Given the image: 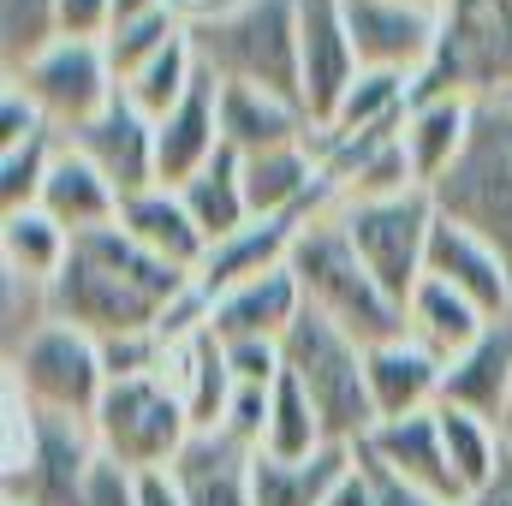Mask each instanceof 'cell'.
Segmentation results:
<instances>
[{"mask_svg":"<svg viewBox=\"0 0 512 506\" xmlns=\"http://www.w3.org/2000/svg\"><path fill=\"white\" fill-rule=\"evenodd\" d=\"M0 316H6V328H0V346L6 352H18L30 334H42L48 322H54V292H48V280H30V274H0Z\"/></svg>","mask_w":512,"mask_h":506,"instance_id":"37","label":"cell"},{"mask_svg":"<svg viewBox=\"0 0 512 506\" xmlns=\"http://www.w3.org/2000/svg\"><path fill=\"white\" fill-rule=\"evenodd\" d=\"M465 506H512V441H507V453H501V465H495V477H489Z\"/></svg>","mask_w":512,"mask_h":506,"instance_id":"45","label":"cell"},{"mask_svg":"<svg viewBox=\"0 0 512 506\" xmlns=\"http://www.w3.org/2000/svg\"><path fill=\"white\" fill-rule=\"evenodd\" d=\"M358 471L370 477L376 506H453V501H441V495H429V489H417V483H405V477H393V471H387V465H376L370 453H358Z\"/></svg>","mask_w":512,"mask_h":506,"instance_id":"43","label":"cell"},{"mask_svg":"<svg viewBox=\"0 0 512 506\" xmlns=\"http://www.w3.org/2000/svg\"><path fill=\"white\" fill-rule=\"evenodd\" d=\"M108 30H114V0H60V36L108 42Z\"/></svg>","mask_w":512,"mask_h":506,"instance_id":"42","label":"cell"},{"mask_svg":"<svg viewBox=\"0 0 512 506\" xmlns=\"http://www.w3.org/2000/svg\"><path fill=\"white\" fill-rule=\"evenodd\" d=\"M36 209L48 215V221H60L72 239H84V233H96V227H114L120 221V191L60 137V155H54V167H48V179H42V197H36Z\"/></svg>","mask_w":512,"mask_h":506,"instance_id":"22","label":"cell"},{"mask_svg":"<svg viewBox=\"0 0 512 506\" xmlns=\"http://www.w3.org/2000/svg\"><path fill=\"white\" fill-rule=\"evenodd\" d=\"M352 251L364 256V268L382 280V292L405 310L411 292L429 274V233L441 221L435 191H405V197H382V203H340L334 209Z\"/></svg>","mask_w":512,"mask_h":506,"instance_id":"7","label":"cell"},{"mask_svg":"<svg viewBox=\"0 0 512 506\" xmlns=\"http://www.w3.org/2000/svg\"><path fill=\"white\" fill-rule=\"evenodd\" d=\"M137 506H185L179 477H173V471H143V477H137Z\"/></svg>","mask_w":512,"mask_h":506,"instance_id":"44","label":"cell"},{"mask_svg":"<svg viewBox=\"0 0 512 506\" xmlns=\"http://www.w3.org/2000/svg\"><path fill=\"white\" fill-rule=\"evenodd\" d=\"M221 149H227L221 143V78L215 72H197V84L185 90V102L155 126V173H161L167 191H179Z\"/></svg>","mask_w":512,"mask_h":506,"instance_id":"14","label":"cell"},{"mask_svg":"<svg viewBox=\"0 0 512 506\" xmlns=\"http://www.w3.org/2000/svg\"><path fill=\"white\" fill-rule=\"evenodd\" d=\"M441 405L471 411V417L507 429V417H512V322H489V334L447 364Z\"/></svg>","mask_w":512,"mask_h":506,"instance_id":"17","label":"cell"},{"mask_svg":"<svg viewBox=\"0 0 512 506\" xmlns=\"http://www.w3.org/2000/svg\"><path fill=\"white\" fill-rule=\"evenodd\" d=\"M405 6H435V12H441V0H405Z\"/></svg>","mask_w":512,"mask_h":506,"instance_id":"49","label":"cell"},{"mask_svg":"<svg viewBox=\"0 0 512 506\" xmlns=\"http://www.w3.org/2000/svg\"><path fill=\"white\" fill-rule=\"evenodd\" d=\"M358 72L364 66H358L340 0H298V84H304V114L316 131L334 120V108L346 102Z\"/></svg>","mask_w":512,"mask_h":506,"instance_id":"11","label":"cell"},{"mask_svg":"<svg viewBox=\"0 0 512 506\" xmlns=\"http://www.w3.org/2000/svg\"><path fill=\"white\" fill-rule=\"evenodd\" d=\"M185 506H256L251 501V447H239L233 435L209 429L191 435V447L173 465Z\"/></svg>","mask_w":512,"mask_h":506,"instance_id":"25","label":"cell"},{"mask_svg":"<svg viewBox=\"0 0 512 506\" xmlns=\"http://www.w3.org/2000/svg\"><path fill=\"white\" fill-rule=\"evenodd\" d=\"M227 346V364L239 387H274V376L286 370V352L280 340H221Z\"/></svg>","mask_w":512,"mask_h":506,"instance_id":"38","label":"cell"},{"mask_svg":"<svg viewBox=\"0 0 512 506\" xmlns=\"http://www.w3.org/2000/svg\"><path fill=\"white\" fill-rule=\"evenodd\" d=\"M84 506H137V471H126L108 453H96V465L84 477Z\"/></svg>","mask_w":512,"mask_h":506,"instance_id":"40","label":"cell"},{"mask_svg":"<svg viewBox=\"0 0 512 506\" xmlns=\"http://www.w3.org/2000/svg\"><path fill=\"white\" fill-rule=\"evenodd\" d=\"M435 203H441V215L483 233L512 268V114L501 102L477 108V131H471L459 167L435 185Z\"/></svg>","mask_w":512,"mask_h":506,"instance_id":"6","label":"cell"},{"mask_svg":"<svg viewBox=\"0 0 512 506\" xmlns=\"http://www.w3.org/2000/svg\"><path fill=\"white\" fill-rule=\"evenodd\" d=\"M120 227H126L143 251H155L161 262H173V268H185V274H197L203 256H209L203 227L191 221L185 197L167 191V185H149V191L126 197V203H120Z\"/></svg>","mask_w":512,"mask_h":506,"instance_id":"24","label":"cell"},{"mask_svg":"<svg viewBox=\"0 0 512 506\" xmlns=\"http://www.w3.org/2000/svg\"><path fill=\"white\" fill-rule=\"evenodd\" d=\"M358 447H322L310 459H274V453H251V501L256 506H328L334 489L352 477Z\"/></svg>","mask_w":512,"mask_h":506,"instance_id":"23","label":"cell"},{"mask_svg":"<svg viewBox=\"0 0 512 506\" xmlns=\"http://www.w3.org/2000/svg\"><path fill=\"white\" fill-rule=\"evenodd\" d=\"M197 72H203V66H197V48H191V36H179V42H173V48H161L137 78L120 84V96H126L149 126H161V120L185 102V90L197 84Z\"/></svg>","mask_w":512,"mask_h":506,"instance_id":"32","label":"cell"},{"mask_svg":"<svg viewBox=\"0 0 512 506\" xmlns=\"http://www.w3.org/2000/svg\"><path fill=\"white\" fill-rule=\"evenodd\" d=\"M304 316V286L292 268H268L245 286L221 292L209 310L215 340H286V328Z\"/></svg>","mask_w":512,"mask_h":506,"instance_id":"18","label":"cell"},{"mask_svg":"<svg viewBox=\"0 0 512 506\" xmlns=\"http://www.w3.org/2000/svg\"><path fill=\"white\" fill-rule=\"evenodd\" d=\"M221 435H233L239 447L262 453V435H268V387H233L227 417H221Z\"/></svg>","mask_w":512,"mask_h":506,"instance_id":"39","label":"cell"},{"mask_svg":"<svg viewBox=\"0 0 512 506\" xmlns=\"http://www.w3.org/2000/svg\"><path fill=\"white\" fill-rule=\"evenodd\" d=\"M6 387L48 417H78L90 423L102 393H108V364H102V340H90L72 322H48L42 334H30L18 352H6Z\"/></svg>","mask_w":512,"mask_h":506,"instance_id":"5","label":"cell"},{"mask_svg":"<svg viewBox=\"0 0 512 506\" xmlns=\"http://www.w3.org/2000/svg\"><path fill=\"white\" fill-rule=\"evenodd\" d=\"M185 36V18H179V6H161V12H143V18H126V24H114L108 30V66H114V78L126 84V78H137L161 48H173Z\"/></svg>","mask_w":512,"mask_h":506,"instance_id":"34","label":"cell"},{"mask_svg":"<svg viewBox=\"0 0 512 506\" xmlns=\"http://www.w3.org/2000/svg\"><path fill=\"white\" fill-rule=\"evenodd\" d=\"M310 114L304 102H286L274 90L256 84H221V143L239 155H262V149H286V143H310Z\"/></svg>","mask_w":512,"mask_h":506,"instance_id":"20","label":"cell"},{"mask_svg":"<svg viewBox=\"0 0 512 506\" xmlns=\"http://www.w3.org/2000/svg\"><path fill=\"white\" fill-rule=\"evenodd\" d=\"M66 143L120 191V203L137 197V191H149V185H161V173H155V126L131 108L126 96L108 114H96L90 126H78Z\"/></svg>","mask_w":512,"mask_h":506,"instance_id":"13","label":"cell"},{"mask_svg":"<svg viewBox=\"0 0 512 506\" xmlns=\"http://www.w3.org/2000/svg\"><path fill=\"white\" fill-rule=\"evenodd\" d=\"M72 256V233L60 221H48L42 209H12L0 215V262L12 274H30V280H54Z\"/></svg>","mask_w":512,"mask_h":506,"instance_id":"30","label":"cell"},{"mask_svg":"<svg viewBox=\"0 0 512 506\" xmlns=\"http://www.w3.org/2000/svg\"><path fill=\"white\" fill-rule=\"evenodd\" d=\"M197 66L221 84H256L286 102H304L298 84V0H239L209 24H185Z\"/></svg>","mask_w":512,"mask_h":506,"instance_id":"2","label":"cell"},{"mask_svg":"<svg viewBox=\"0 0 512 506\" xmlns=\"http://www.w3.org/2000/svg\"><path fill=\"white\" fill-rule=\"evenodd\" d=\"M501 435H507V441H512V417H507V429H501Z\"/></svg>","mask_w":512,"mask_h":506,"instance_id":"50","label":"cell"},{"mask_svg":"<svg viewBox=\"0 0 512 506\" xmlns=\"http://www.w3.org/2000/svg\"><path fill=\"white\" fill-rule=\"evenodd\" d=\"M36 131H54L42 120V108L18 90V84H6L0 90V149H12V143H30Z\"/></svg>","mask_w":512,"mask_h":506,"instance_id":"41","label":"cell"},{"mask_svg":"<svg viewBox=\"0 0 512 506\" xmlns=\"http://www.w3.org/2000/svg\"><path fill=\"white\" fill-rule=\"evenodd\" d=\"M6 84H18L60 137H72L78 126H90L96 114H108L120 102V78L108 66V48L102 42H72V36L48 42L30 66L6 72Z\"/></svg>","mask_w":512,"mask_h":506,"instance_id":"8","label":"cell"},{"mask_svg":"<svg viewBox=\"0 0 512 506\" xmlns=\"http://www.w3.org/2000/svg\"><path fill=\"white\" fill-rule=\"evenodd\" d=\"M477 108H483V96H459V90L411 102V114H405V155H411L423 191H435L459 167V155H465V143L477 131Z\"/></svg>","mask_w":512,"mask_h":506,"instance_id":"19","label":"cell"},{"mask_svg":"<svg viewBox=\"0 0 512 506\" xmlns=\"http://www.w3.org/2000/svg\"><path fill=\"white\" fill-rule=\"evenodd\" d=\"M405 334H411L417 346H429L441 364H453L459 352H471V346L489 334V316H483L477 304H465L453 286H441V280L423 274V286H417L411 304H405Z\"/></svg>","mask_w":512,"mask_h":506,"instance_id":"26","label":"cell"},{"mask_svg":"<svg viewBox=\"0 0 512 506\" xmlns=\"http://www.w3.org/2000/svg\"><path fill=\"white\" fill-rule=\"evenodd\" d=\"M358 453H370L376 465H387L393 477L441 495V501L465 506V483L459 471L447 465V447H441V423L435 411H417V417H399V423H376L370 441H358Z\"/></svg>","mask_w":512,"mask_h":506,"instance_id":"15","label":"cell"},{"mask_svg":"<svg viewBox=\"0 0 512 506\" xmlns=\"http://www.w3.org/2000/svg\"><path fill=\"white\" fill-rule=\"evenodd\" d=\"M489 102H501V108H507V114H512V84H507V90H501V96H489Z\"/></svg>","mask_w":512,"mask_h":506,"instance_id":"48","label":"cell"},{"mask_svg":"<svg viewBox=\"0 0 512 506\" xmlns=\"http://www.w3.org/2000/svg\"><path fill=\"white\" fill-rule=\"evenodd\" d=\"M280 352H286V370L304 381V393H310V405H316V417H322V435H328L334 447L370 441V429H376L370 370H364V346H358L346 328H334L322 310L304 304V316L286 328Z\"/></svg>","mask_w":512,"mask_h":506,"instance_id":"3","label":"cell"},{"mask_svg":"<svg viewBox=\"0 0 512 506\" xmlns=\"http://www.w3.org/2000/svg\"><path fill=\"white\" fill-rule=\"evenodd\" d=\"M54 155H60V131H36L30 143L0 149V215H12V209H36Z\"/></svg>","mask_w":512,"mask_h":506,"instance_id":"35","label":"cell"},{"mask_svg":"<svg viewBox=\"0 0 512 506\" xmlns=\"http://www.w3.org/2000/svg\"><path fill=\"white\" fill-rule=\"evenodd\" d=\"M286 268L298 274L304 304H310V310H322L334 328H346L364 352H370V346H382V340H399V334H405V310L382 292V280L364 268V256L352 251V239H346L340 215H316L310 227H298Z\"/></svg>","mask_w":512,"mask_h":506,"instance_id":"1","label":"cell"},{"mask_svg":"<svg viewBox=\"0 0 512 506\" xmlns=\"http://www.w3.org/2000/svg\"><path fill=\"white\" fill-rule=\"evenodd\" d=\"M298 227H310V221H298V215H274V221H251V227H239L233 239L209 245L203 268H197V292L215 304L221 292L245 286V280H256V274H268V268H286Z\"/></svg>","mask_w":512,"mask_h":506,"instance_id":"21","label":"cell"},{"mask_svg":"<svg viewBox=\"0 0 512 506\" xmlns=\"http://www.w3.org/2000/svg\"><path fill=\"white\" fill-rule=\"evenodd\" d=\"M161 6H173V0H114V24L143 18V12H161Z\"/></svg>","mask_w":512,"mask_h":506,"instance_id":"47","label":"cell"},{"mask_svg":"<svg viewBox=\"0 0 512 506\" xmlns=\"http://www.w3.org/2000/svg\"><path fill=\"white\" fill-rule=\"evenodd\" d=\"M167 370H173V387H179V399H185V411H191V429L197 435H209V429H221V417H227V399H233V364H227V346L215 340V334H197V340H185V346H173V358H167Z\"/></svg>","mask_w":512,"mask_h":506,"instance_id":"27","label":"cell"},{"mask_svg":"<svg viewBox=\"0 0 512 506\" xmlns=\"http://www.w3.org/2000/svg\"><path fill=\"white\" fill-rule=\"evenodd\" d=\"M328 506H376V489H370V477L352 465V477L334 489V501H328Z\"/></svg>","mask_w":512,"mask_h":506,"instance_id":"46","label":"cell"},{"mask_svg":"<svg viewBox=\"0 0 512 506\" xmlns=\"http://www.w3.org/2000/svg\"><path fill=\"white\" fill-rule=\"evenodd\" d=\"M48 42H60V0H0V54H6V72L30 66Z\"/></svg>","mask_w":512,"mask_h":506,"instance_id":"36","label":"cell"},{"mask_svg":"<svg viewBox=\"0 0 512 506\" xmlns=\"http://www.w3.org/2000/svg\"><path fill=\"white\" fill-rule=\"evenodd\" d=\"M96 447L108 459H120L126 471H173L179 453L191 447V411L179 399V387L167 376H131V381H108L96 417Z\"/></svg>","mask_w":512,"mask_h":506,"instance_id":"4","label":"cell"},{"mask_svg":"<svg viewBox=\"0 0 512 506\" xmlns=\"http://www.w3.org/2000/svg\"><path fill=\"white\" fill-rule=\"evenodd\" d=\"M358 66L364 72H399L423 78L435 48H441V12L435 6H405V0H340Z\"/></svg>","mask_w":512,"mask_h":506,"instance_id":"10","label":"cell"},{"mask_svg":"<svg viewBox=\"0 0 512 506\" xmlns=\"http://www.w3.org/2000/svg\"><path fill=\"white\" fill-rule=\"evenodd\" d=\"M435 423H441V447H447V465L459 471V483H465V501L495 477V465H501V453H507V435L495 429V423H483V417H471V411H453V405H435Z\"/></svg>","mask_w":512,"mask_h":506,"instance_id":"33","label":"cell"},{"mask_svg":"<svg viewBox=\"0 0 512 506\" xmlns=\"http://www.w3.org/2000/svg\"><path fill=\"white\" fill-rule=\"evenodd\" d=\"M322 447H328V435H322V417H316L304 381L292 376V370H280L274 387H268V435H262V453H274V459H310Z\"/></svg>","mask_w":512,"mask_h":506,"instance_id":"31","label":"cell"},{"mask_svg":"<svg viewBox=\"0 0 512 506\" xmlns=\"http://www.w3.org/2000/svg\"><path fill=\"white\" fill-rule=\"evenodd\" d=\"M179 197H185V209H191V221L203 227V239L209 245H221V239H233L239 227H251V197H245V155L239 149H221L197 179H185L179 185Z\"/></svg>","mask_w":512,"mask_h":506,"instance_id":"28","label":"cell"},{"mask_svg":"<svg viewBox=\"0 0 512 506\" xmlns=\"http://www.w3.org/2000/svg\"><path fill=\"white\" fill-rule=\"evenodd\" d=\"M411 114V78L399 72H358V84L346 90V102L334 108V120L316 131V137H364V131H382V126H405Z\"/></svg>","mask_w":512,"mask_h":506,"instance_id":"29","label":"cell"},{"mask_svg":"<svg viewBox=\"0 0 512 506\" xmlns=\"http://www.w3.org/2000/svg\"><path fill=\"white\" fill-rule=\"evenodd\" d=\"M429 280L453 286L465 304H477L489 322H512V268L483 233H471L465 221L441 215L429 233Z\"/></svg>","mask_w":512,"mask_h":506,"instance_id":"12","label":"cell"},{"mask_svg":"<svg viewBox=\"0 0 512 506\" xmlns=\"http://www.w3.org/2000/svg\"><path fill=\"white\" fill-rule=\"evenodd\" d=\"M364 370H370V399H376V423H399V417H417V411H435L441 405V376L447 364L417 346L411 334L382 340L364 352Z\"/></svg>","mask_w":512,"mask_h":506,"instance_id":"16","label":"cell"},{"mask_svg":"<svg viewBox=\"0 0 512 506\" xmlns=\"http://www.w3.org/2000/svg\"><path fill=\"white\" fill-rule=\"evenodd\" d=\"M48 292H54V322H72V328H84L90 340L149 334V328L161 322V304H149L137 286H126L120 274H108L102 262H90L78 245L66 256V268L48 280Z\"/></svg>","mask_w":512,"mask_h":506,"instance_id":"9","label":"cell"}]
</instances>
